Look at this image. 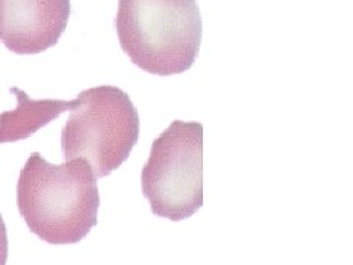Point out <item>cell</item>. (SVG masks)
I'll use <instances>...</instances> for the list:
<instances>
[{"mask_svg":"<svg viewBox=\"0 0 353 265\" xmlns=\"http://www.w3.org/2000/svg\"><path fill=\"white\" fill-rule=\"evenodd\" d=\"M71 15V0H0V41L17 55L53 48Z\"/></svg>","mask_w":353,"mask_h":265,"instance_id":"cell-5","label":"cell"},{"mask_svg":"<svg viewBox=\"0 0 353 265\" xmlns=\"http://www.w3.org/2000/svg\"><path fill=\"white\" fill-rule=\"evenodd\" d=\"M17 205L31 233L41 240L79 243L97 224V179L84 159L54 165L32 152L19 173Z\"/></svg>","mask_w":353,"mask_h":265,"instance_id":"cell-1","label":"cell"},{"mask_svg":"<svg viewBox=\"0 0 353 265\" xmlns=\"http://www.w3.org/2000/svg\"><path fill=\"white\" fill-rule=\"evenodd\" d=\"M139 135L137 109L124 90L115 86L87 88L74 99L62 128L63 159H84L101 179L128 159Z\"/></svg>","mask_w":353,"mask_h":265,"instance_id":"cell-3","label":"cell"},{"mask_svg":"<svg viewBox=\"0 0 353 265\" xmlns=\"http://www.w3.org/2000/svg\"><path fill=\"white\" fill-rule=\"evenodd\" d=\"M9 249V243H8V230L6 224L0 215V265H6L8 261V251Z\"/></svg>","mask_w":353,"mask_h":265,"instance_id":"cell-7","label":"cell"},{"mask_svg":"<svg viewBox=\"0 0 353 265\" xmlns=\"http://www.w3.org/2000/svg\"><path fill=\"white\" fill-rule=\"evenodd\" d=\"M115 28L131 62L154 75L189 71L201 49L196 0H119Z\"/></svg>","mask_w":353,"mask_h":265,"instance_id":"cell-2","label":"cell"},{"mask_svg":"<svg viewBox=\"0 0 353 265\" xmlns=\"http://www.w3.org/2000/svg\"><path fill=\"white\" fill-rule=\"evenodd\" d=\"M141 190L154 215L181 221L203 205V127L172 121L153 141Z\"/></svg>","mask_w":353,"mask_h":265,"instance_id":"cell-4","label":"cell"},{"mask_svg":"<svg viewBox=\"0 0 353 265\" xmlns=\"http://www.w3.org/2000/svg\"><path fill=\"white\" fill-rule=\"evenodd\" d=\"M9 90L17 96L18 105L15 109L0 114V143L28 139L74 106V101H59V99L34 101L18 87H10Z\"/></svg>","mask_w":353,"mask_h":265,"instance_id":"cell-6","label":"cell"}]
</instances>
